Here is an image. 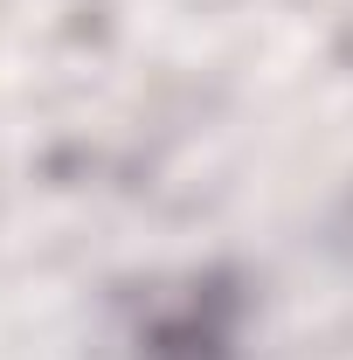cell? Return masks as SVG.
Here are the masks:
<instances>
[{
	"instance_id": "obj_1",
	"label": "cell",
	"mask_w": 353,
	"mask_h": 360,
	"mask_svg": "<svg viewBox=\"0 0 353 360\" xmlns=\"http://www.w3.org/2000/svg\"><path fill=\"white\" fill-rule=\"evenodd\" d=\"M257 284L236 264H180L118 284L97 312L90 360H250Z\"/></svg>"
},
{
	"instance_id": "obj_2",
	"label": "cell",
	"mask_w": 353,
	"mask_h": 360,
	"mask_svg": "<svg viewBox=\"0 0 353 360\" xmlns=\"http://www.w3.org/2000/svg\"><path fill=\"white\" fill-rule=\"evenodd\" d=\"M340 250H347V264H353V194H347V208H340Z\"/></svg>"
}]
</instances>
